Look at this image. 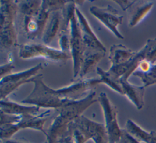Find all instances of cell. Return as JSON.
I'll list each match as a JSON object with an SVG mask.
<instances>
[{
  "mask_svg": "<svg viewBox=\"0 0 156 143\" xmlns=\"http://www.w3.org/2000/svg\"><path fill=\"white\" fill-rule=\"evenodd\" d=\"M43 78V75L39 74L31 80L30 83L34 84V87L29 95L21 101L23 103L40 108L57 110L67 103L83 99L93 87L100 84L99 78H86L69 86L54 89L47 86Z\"/></svg>",
  "mask_w": 156,
  "mask_h": 143,
  "instance_id": "6da1fadb",
  "label": "cell"
},
{
  "mask_svg": "<svg viewBox=\"0 0 156 143\" xmlns=\"http://www.w3.org/2000/svg\"><path fill=\"white\" fill-rule=\"evenodd\" d=\"M96 102V92L92 91L83 99L67 103L57 109L58 113L46 131L47 143H58L67 132L69 124Z\"/></svg>",
  "mask_w": 156,
  "mask_h": 143,
  "instance_id": "7a4b0ae2",
  "label": "cell"
},
{
  "mask_svg": "<svg viewBox=\"0 0 156 143\" xmlns=\"http://www.w3.org/2000/svg\"><path fill=\"white\" fill-rule=\"evenodd\" d=\"M66 4L65 1H41L40 9L35 15L24 17V30L27 38L33 40L43 36L50 14L61 10Z\"/></svg>",
  "mask_w": 156,
  "mask_h": 143,
  "instance_id": "3957f363",
  "label": "cell"
},
{
  "mask_svg": "<svg viewBox=\"0 0 156 143\" xmlns=\"http://www.w3.org/2000/svg\"><path fill=\"white\" fill-rule=\"evenodd\" d=\"M76 7L75 2L73 1H68L65 6L69 16L70 53L73 60L74 78L79 75L84 51V44L75 13Z\"/></svg>",
  "mask_w": 156,
  "mask_h": 143,
  "instance_id": "277c9868",
  "label": "cell"
},
{
  "mask_svg": "<svg viewBox=\"0 0 156 143\" xmlns=\"http://www.w3.org/2000/svg\"><path fill=\"white\" fill-rule=\"evenodd\" d=\"M17 5L13 1H1L0 7V43L1 47L10 48L16 44L15 18Z\"/></svg>",
  "mask_w": 156,
  "mask_h": 143,
  "instance_id": "5b68a950",
  "label": "cell"
},
{
  "mask_svg": "<svg viewBox=\"0 0 156 143\" xmlns=\"http://www.w3.org/2000/svg\"><path fill=\"white\" fill-rule=\"evenodd\" d=\"M51 110L37 115L23 116L20 121L16 124H5L0 125L1 139L2 140L10 139L16 133L22 129H34L41 131L46 136V131L44 126L46 121L49 119Z\"/></svg>",
  "mask_w": 156,
  "mask_h": 143,
  "instance_id": "8992f818",
  "label": "cell"
},
{
  "mask_svg": "<svg viewBox=\"0 0 156 143\" xmlns=\"http://www.w3.org/2000/svg\"><path fill=\"white\" fill-rule=\"evenodd\" d=\"M42 64L38 63L25 71L10 74L1 78L0 97L1 100L7 99V96L24 83H30L31 80L42 69Z\"/></svg>",
  "mask_w": 156,
  "mask_h": 143,
  "instance_id": "52a82bcc",
  "label": "cell"
},
{
  "mask_svg": "<svg viewBox=\"0 0 156 143\" xmlns=\"http://www.w3.org/2000/svg\"><path fill=\"white\" fill-rule=\"evenodd\" d=\"M98 102L102 109L105 120V128L109 143H117L122 129L120 128L117 120V108L111 102L105 92H101L98 97Z\"/></svg>",
  "mask_w": 156,
  "mask_h": 143,
  "instance_id": "ba28073f",
  "label": "cell"
},
{
  "mask_svg": "<svg viewBox=\"0 0 156 143\" xmlns=\"http://www.w3.org/2000/svg\"><path fill=\"white\" fill-rule=\"evenodd\" d=\"M19 56L23 59L43 57L53 61H62L71 58L70 54L64 52L60 49L49 47L46 44L30 43L20 46Z\"/></svg>",
  "mask_w": 156,
  "mask_h": 143,
  "instance_id": "9c48e42d",
  "label": "cell"
},
{
  "mask_svg": "<svg viewBox=\"0 0 156 143\" xmlns=\"http://www.w3.org/2000/svg\"><path fill=\"white\" fill-rule=\"evenodd\" d=\"M90 12L117 38L124 39V37L118 30V26L122 23L123 16L119 15L115 9L110 5L105 7L92 6L90 8Z\"/></svg>",
  "mask_w": 156,
  "mask_h": 143,
  "instance_id": "30bf717a",
  "label": "cell"
},
{
  "mask_svg": "<svg viewBox=\"0 0 156 143\" xmlns=\"http://www.w3.org/2000/svg\"><path fill=\"white\" fill-rule=\"evenodd\" d=\"M75 13L83 40L84 48L105 52L106 49L93 32L85 17L76 7Z\"/></svg>",
  "mask_w": 156,
  "mask_h": 143,
  "instance_id": "8fae6325",
  "label": "cell"
},
{
  "mask_svg": "<svg viewBox=\"0 0 156 143\" xmlns=\"http://www.w3.org/2000/svg\"><path fill=\"white\" fill-rule=\"evenodd\" d=\"M119 83L122 88L123 95H125L128 99L135 105L137 109H141L144 105L145 87L144 86H135L130 83L128 80L122 79L119 80Z\"/></svg>",
  "mask_w": 156,
  "mask_h": 143,
  "instance_id": "7c38bea8",
  "label": "cell"
},
{
  "mask_svg": "<svg viewBox=\"0 0 156 143\" xmlns=\"http://www.w3.org/2000/svg\"><path fill=\"white\" fill-rule=\"evenodd\" d=\"M1 111L16 116L37 115L40 108L35 105L24 106L7 99L1 100Z\"/></svg>",
  "mask_w": 156,
  "mask_h": 143,
  "instance_id": "4fadbf2b",
  "label": "cell"
},
{
  "mask_svg": "<svg viewBox=\"0 0 156 143\" xmlns=\"http://www.w3.org/2000/svg\"><path fill=\"white\" fill-rule=\"evenodd\" d=\"M105 53L101 51L84 48L78 77L82 78L91 71L96 64L104 57Z\"/></svg>",
  "mask_w": 156,
  "mask_h": 143,
  "instance_id": "5bb4252c",
  "label": "cell"
},
{
  "mask_svg": "<svg viewBox=\"0 0 156 143\" xmlns=\"http://www.w3.org/2000/svg\"><path fill=\"white\" fill-rule=\"evenodd\" d=\"M136 52L122 44H114L110 47L108 58L111 66L123 65L130 60Z\"/></svg>",
  "mask_w": 156,
  "mask_h": 143,
  "instance_id": "9a60e30c",
  "label": "cell"
},
{
  "mask_svg": "<svg viewBox=\"0 0 156 143\" xmlns=\"http://www.w3.org/2000/svg\"><path fill=\"white\" fill-rule=\"evenodd\" d=\"M62 16V13H60L59 10L50 14L43 34V41L45 44L51 43L60 30Z\"/></svg>",
  "mask_w": 156,
  "mask_h": 143,
  "instance_id": "2e32d148",
  "label": "cell"
},
{
  "mask_svg": "<svg viewBox=\"0 0 156 143\" xmlns=\"http://www.w3.org/2000/svg\"><path fill=\"white\" fill-rule=\"evenodd\" d=\"M125 130L137 141L145 143H156V132H147L141 128L132 120L129 119L126 124Z\"/></svg>",
  "mask_w": 156,
  "mask_h": 143,
  "instance_id": "e0dca14e",
  "label": "cell"
},
{
  "mask_svg": "<svg viewBox=\"0 0 156 143\" xmlns=\"http://www.w3.org/2000/svg\"><path fill=\"white\" fill-rule=\"evenodd\" d=\"M152 2H140V4L133 11L129 21V26L132 27L138 24L147 15L153 7Z\"/></svg>",
  "mask_w": 156,
  "mask_h": 143,
  "instance_id": "ac0fdd59",
  "label": "cell"
},
{
  "mask_svg": "<svg viewBox=\"0 0 156 143\" xmlns=\"http://www.w3.org/2000/svg\"><path fill=\"white\" fill-rule=\"evenodd\" d=\"M20 9L24 17H29L35 15L40 10L41 1H26L20 3Z\"/></svg>",
  "mask_w": 156,
  "mask_h": 143,
  "instance_id": "d6986e66",
  "label": "cell"
},
{
  "mask_svg": "<svg viewBox=\"0 0 156 143\" xmlns=\"http://www.w3.org/2000/svg\"><path fill=\"white\" fill-rule=\"evenodd\" d=\"M133 75L140 78L144 87L156 84V65H154L152 69L146 73L140 72L135 71Z\"/></svg>",
  "mask_w": 156,
  "mask_h": 143,
  "instance_id": "ffe728a7",
  "label": "cell"
},
{
  "mask_svg": "<svg viewBox=\"0 0 156 143\" xmlns=\"http://www.w3.org/2000/svg\"><path fill=\"white\" fill-rule=\"evenodd\" d=\"M97 73L99 76L100 83H104L108 86L111 89H113L116 92L123 95V91L120 84L118 82H114L105 73V71L102 70L101 68H97Z\"/></svg>",
  "mask_w": 156,
  "mask_h": 143,
  "instance_id": "44dd1931",
  "label": "cell"
},
{
  "mask_svg": "<svg viewBox=\"0 0 156 143\" xmlns=\"http://www.w3.org/2000/svg\"><path fill=\"white\" fill-rule=\"evenodd\" d=\"M22 118V116L9 114L1 111L0 125L5 124H16Z\"/></svg>",
  "mask_w": 156,
  "mask_h": 143,
  "instance_id": "7402d4cb",
  "label": "cell"
},
{
  "mask_svg": "<svg viewBox=\"0 0 156 143\" xmlns=\"http://www.w3.org/2000/svg\"><path fill=\"white\" fill-rule=\"evenodd\" d=\"M59 35V43L61 48L60 50L64 52L71 54L69 37L65 33H60Z\"/></svg>",
  "mask_w": 156,
  "mask_h": 143,
  "instance_id": "603a6c76",
  "label": "cell"
},
{
  "mask_svg": "<svg viewBox=\"0 0 156 143\" xmlns=\"http://www.w3.org/2000/svg\"><path fill=\"white\" fill-rule=\"evenodd\" d=\"M117 143H140L130 135L125 129H122L121 137Z\"/></svg>",
  "mask_w": 156,
  "mask_h": 143,
  "instance_id": "cb8c5ba5",
  "label": "cell"
},
{
  "mask_svg": "<svg viewBox=\"0 0 156 143\" xmlns=\"http://www.w3.org/2000/svg\"><path fill=\"white\" fill-rule=\"evenodd\" d=\"M153 66L154 65L150 61L146 58H144L141 60L139 63V65L136 71L143 73H146L152 69Z\"/></svg>",
  "mask_w": 156,
  "mask_h": 143,
  "instance_id": "d4e9b609",
  "label": "cell"
},
{
  "mask_svg": "<svg viewBox=\"0 0 156 143\" xmlns=\"http://www.w3.org/2000/svg\"><path fill=\"white\" fill-rule=\"evenodd\" d=\"M15 66L12 63H7L4 65H1L0 69H1V78H2L4 76L9 75L11 73V71Z\"/></svg>",
  "mask_w": 156,
  "mask_h": 143,
  "instance_id": "484cf974",
  "label": "cell"
},
{
  "mask_svg": "<svg viewBox=\"0 0 156 143\" xmlns=\"http://www.w3.org/2000/svg\"><path fill=\"white\" fill-rule=\"evenodd\" d=\"M136 1H115V2L119 4L120 7L124 11H126L127 9L130 8L132 5H133Z\"/></svg>",
  "mask_w": 156,
  "mask_h": 143,
  "instance_id": "4316f807",
  "label": "cell"
},
{
  "mask_svg": "<svg viewBox=\"0 0 156 143\" xmlns=\"http://www.w3.org/2000/svg\"><path fill=\"white\" fill-rule=\"evenodd\" d=\"M58 143H75V141L73 135L71 133L66 132L58 141Z\"/></svg>",
  "mask_w": 156,
  "mask_h": 143,
  "instance_id": "83f0119b",
  "label": "cell"
},
{
  "mask_svg": "<svg viewBox=\"0 0 156 143\" xmlns=\"http://www.w3.org/2000/svg\"><path fill=\"white\" fill-rule=\"evenodd\" d=\"M4 143H24V142H19V141H13V140H11V139L4 140Z\"/></svg>",
  "mask_w": 156,
  "mask_h": 143,
  "instance_id": "f1b7e54d",
  "label": "cell"
},
{
  "mask_svg": "<svg viewBox=\"0 0 156 143\" xmlns=\"http://www.w3.org/2000/svg\"><path fill=\"white\" fill-rule=\"evenodd\" d=\"M44 143H47V142H46H46H44Z\"/></svg>",
  "mask_w": 156,
  "mask_h": 143,
  "instance_id": "f546056e",
  "label": "cell"
}]
</instances>
